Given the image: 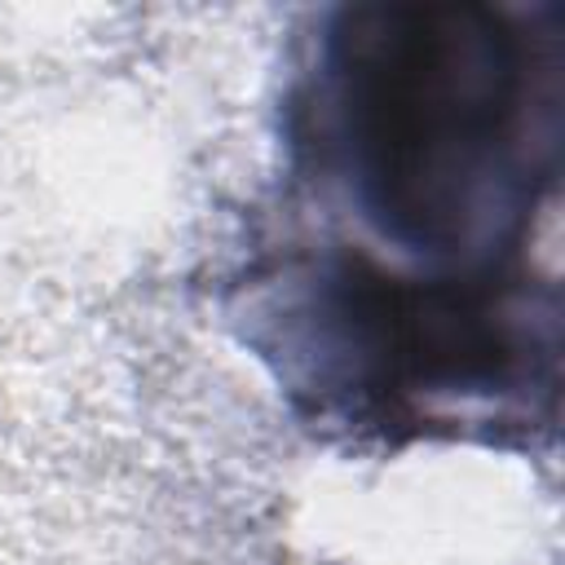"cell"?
<instances>
[{"label":"cell","instance_id":"obj_1","mask_svg":"<svg viewBox=\"0 0 565 565\" xmlns=\"http://www.w3.org/2000/svg\"><path fill=\"white\" fill-rule=\"evenodd\" d=\"M349 102L375 172L406 216L468 212L512 146L521 53L486 9H371L353 18Z\"/></svg>","mask_w":565,"mask_h":565}]
</instances>
